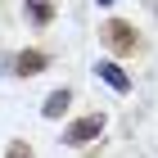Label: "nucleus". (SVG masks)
Wrapping results in <instances>:
<instances>
[{"instance_id": "nucleus-1", "label": "nucleus", "mask_w": 158, "mask_h": 158, "mask_svg": "<svg viewBox=\"0 0 158 158\" xmlns=\"http://www.w3.org/2000/svg\"><path fill=\"white\" fill-rule=\"evenodd\" d=\"M99 131H104V118H99V113H95V118H81L73 131H68V145H86V140L99 135Z\"/></svg>"}, {"instance_id": "nucleus-2", "label": "nucleus", "mask_w": 158, "mask_h": 158, "mask_svg": "<svg viewBox=\"0 0 158 158\" xmlns=\"http://www.w3.org/2000/svg\"><path fill=\"white\" fill-rule=\"evenodd\" d=\"M99 77H104V81H109L113 90H127V86H131V81H127V73H122L118 63H109V59L99 63Z\"/></svg>"}, {"instance_id": "nucleus-3", "label": "nucleus", "mask_w": 158, "mask_h": 158, "mask_svg": "<svg viewBox=\"0 0 158 158\" xmlns=\"http://www.w3.org/2000/svg\"><path fill=\"white\" fill-rule=\"evenodd\" d=\"M68 104V90H59V95H50V104H45V118H54V113Z\"/></svg>"}, {"instance_id": "nucleus-4", "label": "nucleus", "mask_w": 158, "mask_h": 158, "mask_svg": "<svg viewBox=\"0 0 158 158\" xmlns=\"http://www.w3.org/2000/svg\"><path fill=\"white\" fill-rule=\"evenodd\" d=\"M32 18L45 23V18H50V0H32Z\"/></svg>"}, {"instance_id": "nucleus-5", "label": "nucleus", "mask_w": 158, "mask_h": 158, "mask_svg": "<svg viewBox=\"0 0 158 158\" xmlns=\"http://www.w3.org/2000/svg\"><path fill=\"white\" fill-rule=\"evenodd\" d=\"M99 5H113V0H99Z\"/></svg>"}]
</instances>
